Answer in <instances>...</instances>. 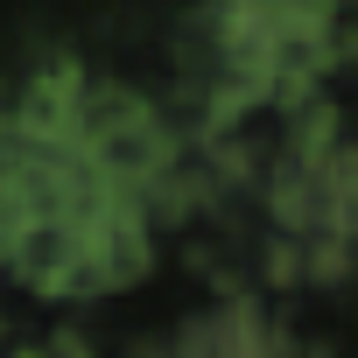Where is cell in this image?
I'll return each mask as SVG.
<instances>
[{"mask_svg": "<svg viewBox=\"0 0 358 358\" xmlns=\"http://www.w3.org/2000/svg\"><path fill=\"white\" fill-rule=\"evenodd\" d=\"M176 344H183V351H267V344H281V337H274V323L260 316L253 295H225L211 316H190Z\"/></svg>", "mask_w": 358, "mask_h": 358, "instance_id": "1", "label": "cell"}]
</instances>
